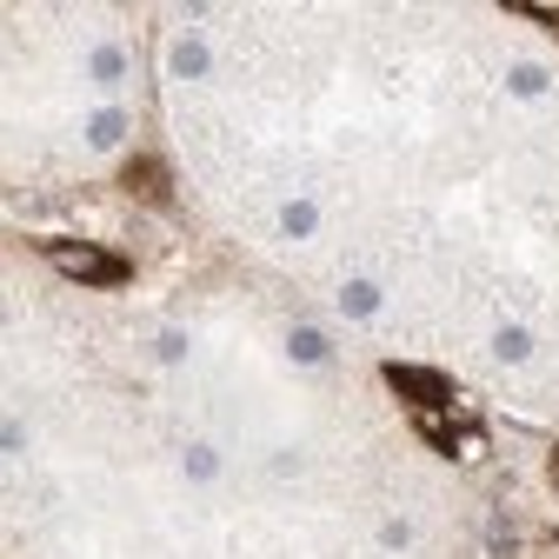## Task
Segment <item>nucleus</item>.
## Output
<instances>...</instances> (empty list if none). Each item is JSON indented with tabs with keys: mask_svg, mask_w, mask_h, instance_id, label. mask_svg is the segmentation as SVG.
<instances>
[{
	"mask_svg": "<svg viewBox=\"0 0 559 559\" xmlns=\"http://www.w3.org/2000/svg\"><path fill=\"white\" fill-rule=\"evenodd\" d=\"M40 253H47L60 273L87 280V287H127V273H133L120 253H107V247H81V240H40Z\"/></svg>",
	"mask_w": 559,
	"mask_h": 559,
	"instance_id": "f257e3e1",
	"label": "nucleus"
},
{
	"mask_svg": "<svg viewBox=\"0 0 559 559\" xmlns=\"http://www.w3.org/2000/svg\"><path fill=\"white\" fill-rule=\"evenodd\" d=\"M386 386L406 393L413 413H447V406H460L453 400V380L447 373H427V367H386Z\"/></svg>",
	"mask_w": 559,
	"mask_h": 559,
	"instance_id": "f03ea898",
	"label": "nucleus"
},
{
	"mask_svg": "<svg viewBox=\"0 0 559 559\" xmlns=\"http://www.w3.org/2000/svg\"><path fill=\"white\" fill-rule=\"evenodd\" d=\"M127 193H140V200H167V167L160 160H127Z\"/></svg>",
	"mask_w": 559,
	"mask_h": 559,
	"instance_id": "7ed1b4c3",
	"label": "nucleus"
},
{
	"mask_svg": "<svg viewBox=\"0 0 559 559\" xmlns=\"http://www.w3.org/2000/svg\"><path fill=\"white\" fill-rule=\"evenodd\" d=\"M513 14H526V21H539V27H552V34H559V8H546V0H520Z\"/></svg>",
	"mask_w": 559,
	"mask_h": 559,
	"instance_id": "20e7f679",
	"label": "nucleus"
},
{
	"mask_svg": "<svg viewBox=\"0 0 559 559\" xmlns=\"http://www.w3.org/2000/svg\"><path fill=\"white\" fill-rule=\"evenodd\" d=\"M294 354H300V360H320L326 346H320V333H294Z\"/></svg>",
	"mask_w": 559,
	"mask_h": 559,
	"instance_id": "39448f33",
	"label": "nucleus"
},
{
	"mask_svg": "<svg viewBox=\"0 0 559 559\" xmlns=\"http://www.w3.org/2000/svg\"><path fill=\"white\" fill-rule=\"evenodd\" d=\"M526 354V333H500V360H520Z\"/></svg>",
	"mask_w": 559,
	"mask_h": 559,
	"instance_id": "423d86ee",
	"label": "nucleus"
},
{
	"mask_svg": "<svg viewBox=\"0 0 559 559\" xmlns=\"http://www.w3.org/2000/svg\"><path fill=\"white\" fill-rule=\"evenodd\" d=\"M552 493H559V447H552Z\"/></svg>",
	"mask_w": 559,
	"mask_h": 559,
	"instance_id": "0eeeda50",
	"label": "nucleus"
}]
</instances>
